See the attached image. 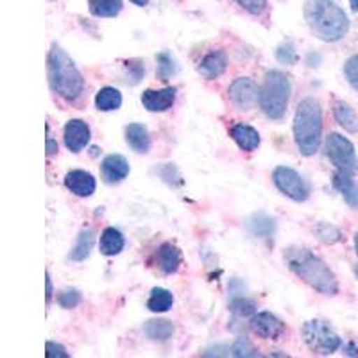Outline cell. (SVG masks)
I'll return each instance as SVG.
<instances>
[{
  "mask_svg": "<svg viewBox=\"0 0 358 358\" xmlns=\"http://www.w3.org/2000/svg\"><path fill=\"white\" fill-rule=\"evenodd\" d=\"M285 262L297 278H301L306 285L317 292L326 294V296H335L338 292L337 278L331 273V268L308 249L297 248V245L287 248Z\"/></svg>",
  "mask_w": 358,
  "mask_h": 358,
  "instance_id": "obj_1",
  "label": "cell"
},
{
  "mask_svg": "<svg viewBox=\"0 0 358 358\" xmlns=\"http://www.w3.org/2000/svg\"><path fill=\"white\" fill-rule=\"evenodd\" d=\"M305 18L315 36L324 41H338L350 31V20L334 0H306Z\"/></svg>",
  "mask_w": 358,
  "mask_h": 358,
  "instance_id": "obj_2",
  "label": "cell"
},
{
  "mask_svg": "<svg viewBox=\"0 0 358 358\" xmlns=\"http://www.w3.org/2000/svg\"><path fill=\"white\" fill-rule=\"evenodd\" d=\"M49 83L54 94L66 102L78 101L85 88L81 72L72 62V57L57 45H54L49 54Z\"/></svg>",
  "mask_w": 358,
  "mask_h": 358,
  "instance_id": "obj_3",
  "label": "cell"
},
{
  "mask_svg": "<svg viewBox=\"0 0 358 358\" xmlns=\"http://www.w3.org/2000/svg\"><path fill=\"white\" fill-rule=\"evenodd\" d=\"M322 113L315 99L299 102L294 115V140L303 156H313L321 145Z\"/></svg>",
  "mask_w": 358,
  "mask_h": 358,
  "instance_id": "obj_4",
  "label": "cell"
},
{
  "mask_svg": "<svg viewBox=\"0 0 358 358\" xmlns=\"http://www.w3.org/2000/svg\"><path fill=\"white\" fill-rule=\"evenodd\" d=\"M290 99V79L280 70H268L260 88V106L273 120L285 117Z\"/></svg>",
  "mask_w": 358,
  "mask_h": 358,
  "instance_id": "obj_5",
  "label": "cell"
},
{
  "mask_svg": "<svg viewBox=\"0 0 358 358\" xmlns=\"http://www.w3.org/2000/svg\"><path fill=\"white\" fill-rule=\"evenodd\" d=\"M306 346L317 355H331L341 348V338L321 321H308L301 328Z\"/></svg>",
  "mask_w": 358,
  "mask_h": 358,
  "instance_id": "obj_6",
  "label": "cell"
},
{
  "mask_svg": "<svg viewBox=\"0 0 358 358\" xmlns=\"http://www.w3.org/2000/svg\"><path fill=\"white\" fill-rule=\"evenodd\" d=\"M326 152L338 172L355 176L358 172V158L353 143L342 134L331 133L326 140Z\"/></svg>",
  "mask_w": 358,
  "mask_h": 358,
  "instance_id": "obj_7",
  "label": "cell"
},
{
  "mask_svg": "<svg viewBox=\"0 0 358 358\" xmlns=\"http://www.w3.org/2000/svg\"><path fill=\"white\" fill-rule=\"evenodd\" d=\"M273 181L281 194H285L296 203H303L308 199L310 187L301 176L290 167H278L273 174Z\"/></svg>",
  "mask_w": 358,
  "mask_h": 358,
  "instance_id": "obj_8",
  "label": "cell"
},
{
  "mask_svg": "<svg viewBox=\"0 0 358 358\" xmlns=\"http://www.w3.org/2000/svg\"><path fill=\"white\" fill-rule=\"evenodd\" d=\"M229 99L238 110H251L260 101V90L251 79L238 78L229 86Z\"/></svg>",
  "mask_w": 358,
  "mask_h": 358,
  "instance_id": "obj_9",
  "label": "cell"
},
{
  "mask_svg": "<svg viewBox=\"0 0 358 358\" xmlns=\"http://www.w3.org/2000/svg\"><path fill=\"white\" fill-rule=\"evenodd\" d=\"M249 324H251V330L262 338H280L285 334V322L271 312L255 313Z\"/></svg>",
  "mask_w": 358,
  "mask_h": 358,
  "instance_id": "obj_10",
  "label": "cell"
},
{
  "mask_svg": "<svg viewBox=\"0 0 358 358\" xmlns=\"http://www.w3.org/2000/svg\"><path fill=\"white\" fill-rule=\"evenodd\" d=\"M176 102V88L163 90H145L142 95V104L147 111L152 113H162L174 106Z\"/></svg>",
  "mask_w": 358,
  "mask_h": 358,
  "instance_id": "obj_11",
  "label": "cell"
},
{
  "mask_svg": "<svg viewBox=\"0 0 358 358\" xmlns=\"http://www.w3.org/2000/svg\"><path fill=\"white\" fill-rule=\"evenodd\" d=\"M101 172L106 183H120V181L126 179L127 174H129V163H127V159L124 158V156L110 155L102 159Z\"/></svg>",
  "mask_w": 358,
  "mask_h": 358,
  "instance_id": "obj_12",
  "label": "cell"
},
{
  "mask_svg": "<svg viewBox=\"0 0 358 358\" xmlns=\"http://www.w3.org/2000/svg\"><path fill=\"white\" fill-rule=\"evenodd\" d=\"M90 142V127L88 124L73 118L65 126V145L72 152H79L85 149Z\"/></svg>",
  "mask_w": 358,
  "mask_h": 358,
  "instance_id": "obj_13",
  "label": "cell"
},
{
  "mask_svg": "<svg viewBox=\"0 0 358 358\" xmlns=\"http://www.w3.org/2000/svg\"><path fill=\"white\" fill-rule=\"evenodd\" d=\"M65 187L79 197H90L95 192V178L86 171H70L65 176Z\"/></svg>",
  "mask_w": 358,
  "mask_h": 358,
  "instance_id": "obj_14",
  "label": "cell"
},
{
  "mask_svg": "<svg viewBox=\"0 0 358 358\" xmlns=\"http://www.w3.org/2000/svg\"><path fill=\"white\" fill-rule=\"evenodd\" d=\"M156 264L165 274L178 273L179 265H181V251L171 242L162 244L156 252Z\"/></svg>",
  "mask_w": 358,
  "mask_h": 358,
  "instance_id": "obj_15",
  "label": "cell"
},
{
  "mask_svg": "<svg viewBox=\"0 0 358 358\" xmlns=\"http://www.w3.org/2000/svg\"><path fill=\"white\" fill-rule=\"evenodd\" d=\"M228 66V59L220 50H213V52L206 54L199 63V73L206 79H217L222 76L224 70Z\"/></svg>",
  "mask_w": 358,
  "mask_h": 358,
  "instance_id": "obj_16",
  "label": "cell"
},
{
  "mask_svg": "<svg viewBox=\"0 0 358 358\" xmlns=\"http://www.w3.org/2000/svg\"><path fill=\"white\" fill-rule=\"evenodd\" d=\"M126 142L136 152H149L151 149V136L143 124H129L126 127Z\"/></svg>",
  "mask_w": 358,
  "mask_h": 358,
  "instance_id": "obj_17",
  "label": "cell"
},
{
  "mask_svg": "<svg viewBox=\"0 0 358 358\" xmlns=\"http://www.w3.org/2000/svg\"><path fill=\"white\" fill-rule=\"evenodd\" d=\"M231 136L236 142V145L244 149V151H255L260 145V134L257 129L245 124H236L231 127Z\"/></svg>",
  "mask_w": 358,
  "mask_h": 358,
  "instance_id": "obj_18",
  "label": "cell"
},
{
  "mask_svg": "<svg viewBox=\"0 0 358 358\" xmlns=\"http://www.w3.org/2000/svg\"><path fill=\"white\" fill-rule=\"evenodd\" d=\"M126 241L124 235L115 228H106L101 235V252L106 257H115L118 252H122Z\"/></svg>",
  "mask_w": 358,
  "mask_h": 358,
  "instance_id": "obj_19",
  "label": "cell"
},
{
  "mask_svg": "<svg viewBox=\"0 0 358 358\" xmlns=\"http://www.w3.org/2000/svg\"><path fill=\"white\" fill-rule=\"evenodd\" d=\"M334 185L338 192L342 194V197L346 199V203L350 206L358 208V185L351 179L350 174H344V172H337L334 178Z\"/></svg>",
  "mask_w": 358,
  "mask_h": 358,
  "instance_id": "obj_20",
  "label": "cell"
},
{
  "mask_svg": "<svg viewBox=\"0 0 358 358\" xmlns=\"http://www.w3.org/2000/svg\"><path fill=\"white\" fill-rule=\"evenodd\" d=\"M334 113L337 122L350 133H358V115L355 113L353 108L344 101L334 102Z\"/></svg>",
  "mask_w": 358,
  "mask_h": 358,
  "instance_id": "obj_21",
  "label": "cell"
},
{
  "mask_svg": "<svg viewBox=\"0 0 358 358\" xmlns=\"http://www.w3.org/2000/svg\"><path fill=\"white\" fill-rule=\"evenodd\" d=\"M143 331L151 341L165 342L174 335V324L171 321H165V319H152V321L147 322Z\"/></svg>",
  "mask_w": 358,
  "mask_h": 358,
  "instance_id": "obj_22",
  "label": "cell"
},
{
  "mask_svg": "<svg viewBox=\"0 0 358 358\" xmlns=\"http://www.w3.org/2000/svg\"><path fill=\"white\" fill-rule=\"evenodd\" d=\"M90 13L99 18H113L122 11V0H90Z\"/></svg>",
  "mask_w": 358,
  "mask_h": 358,
  "instance_id": "obj_23",
  "label": "cell"
},
{
  "mask_svg": "<svg viewBox=\"0 0 358 358\" xmlns=\"http://www.w3.org/2000/svg\"><path fill=\"white\" fill-rule=\"evenodd\" d=\"M95 106L101 111H113L122 106V94L117 88H102L99 90L97 97H95Z\"/></svg>",
  "mask_w": 358,
  "mask_h": 358,
  "instance_id": "obj_24",
  "label": "cell"
},
{
  "mask_svg": "<svg viewBox=\"0 0 358 358\" xmlns=\"http://www.w3.org/2000/svg\"><path fill=\"white\" fill-rule=\"evenodd\" d=\"M94 248V231L90 228L83 229L78 236V242L73 245L72 252H70V260L73 262H83L88 258L90 251Z\"/></svg>",
  "mask_w": 358,
  "mask_h": 358,
  "instance_id": "obj_25",
  "label": "cell"
},
{
  "mask_svg": "<svg viewBox=\"0 0 358 358\" xmlns=\"http://www.w3.org/2000/svg\"><path fill=\"white\" fill-rule=\"evenodd\" d=\"M172 303H174V296H172L169 290L155 289L151 292L149 301H147V308L151 310V312L163 313V312H169V310L172 308Z\"/></svg>",
  "mask_w": 358,
  "mask_h": 358,
  "instance_id": "obj_26",
  "label": "cell"
},
{
  "mask_svg": "<svg viewBox=\"0 0 358 358\" xmlns=\"http://www.w3.org/2000/svg\"><path fill=\"white\" fill-rule=\"evenodd\" d=\"M249 229H251L252 235L268 238V236H273L274 231H276V224H274V220L271 217L264 215V213H258L249 222Z\"/></svg>",
  "mask_w": 358,
  "mask_h": 358,
  "instance_id": "obj_27",
  "label": "cell"
},
{
  "mask_svg": "<svg viewBox=\"0 0 358 358\" xmlns=\"http://www.w3.org/2000/svg\"><path fill=\"white\" fill-rule=\"evenodd\" d=\"M313 231H315L319 241H322L324 244H335V242L341 241V231L334 228V226H330V224H317V228L313 229Z\"/></svg>",
  "mask_w": 358,
  "mask_h": 358,
  "instance_id": "obj_28",
  "label": "cell"
},
{
  "mask_svg": "<svg viewBox=\"0 0 358 358\" xmlns=\"http://www.w3.org/2000/svg\"><path fill=\"white\" fill-rule=\"evenodd\" d=\"M231 355L233 357H258V351L248 338L241 337L231 346Z\"/></svg>",
  "mask_w": 358,
  "mask_h": 358,
  "instance_id": "obj_29",
  "label": "cell"
},
{
  "mask_svg": "<svg viewBox=\"0 0 358 358\" xmlns=\"http://www.w3.org/2000/svg\"><path fill=\"white\" fill-rule=\"evenodd\" d=\"M176 72L174 69V62H172V57L169 56L167 52H162L158 56V76L162 81H167L171 78L172 73Z\"/></svg>",
  "mask_w": 358,
  "mask_h": 358,
  "instance_id": "obj_30",
  "label": "cell"
},
{
  "mask_svg": "<svg viewBox=\"0 0 358 358\" xmlns=\"http://www.w3.org/2000/svg\"><path fill=\"white\" fill-rule=\"evenodd\" d=\"M276 57H278V62L285 63V65H296L297 63V52L294 50L292 43L280 45L276 50Z\"/></svg>",
  "mask_w": 358,
  "mask_h": 358,
  "instance_id": "obj_31",
  "label": "cell"
},
{
  "mask_svg": "<svg viewBox=\"0 0 358 358\" xmlns=\"http://www.w3.org/2000/svg\"><path fill=\"white\" fill-rule=\"evenodd\" d=\"M57 303H59L63 308H76V306L81 303V294H79V290H65L63 294H59Z\"/></svg>",
  "mask_w": 358,
  "mask_h": 358,
  "instance_id": "obj_32",
  "label": "cell"
},
{
  "mask_svg": "<svg viewBox=\"0 0 358 358\" xmlns=\"http://www.w3.org/2000/svg\"><path fill=\"white\" fill-rule=\"evenodd\" d=\"M344 73H346L348 81L358 92V56L350 57L344 66Z\"/></svg>",
  "mask_w": 358,
  "mask_h": 358,
  "instance_id": "obj_33",
  "label": "cell"
},
{
  "mask_svg": "<svg viewBox=\"0 0 358 358\" xmlns=\"http://www.w3.org/2000/svg\"><path fill=\"white\" fill-rule=\"evenodd\" d=\"M229 308H231L233 312L241 313V315H249V313L255 312V303L245 299V297H235L231 301V305H229Z\"/></svg>",
  "mask_w": 358,
  "mask_h": 358,
  "instance_id": "obj_34",
  "label": "cell"
},
{
  "mask_svg": "<svg viewBox=\"0 0 358 358\" xmlns=\"http://www.w3.org/2000/svg\"><path fill=\"white\" fill-rule=\"evenodd\" d=\"M236 4H241L242 8L248 9L252 15H262L267 9V2L265 0H235Z\"/></svg>",
  "mask_w": 358,
  "mask_h": 358,
  "instance_id": "obj_35",
  "label": "cell"
},
{
  "mask_svg": "<svg viewBox=\"0 0 358 358\" xmlns=\"http://www.w3.org/2000/svg\"><path fill=\"white\" fill-rule=\"evenodd\" d=\"M45 357L47 358H69V353H66L65 348L57 342H47L45 344Z\"/></svg>",
  "mask_w": 358,
  "mask_h": 358,
  "instance_id": "obj_36",
  "label": "cell"
},
{
  "mask_svg": "<svg viewBox=\"0 0 358 358\" xmlns=\"http://www.w3.org/2000/svg\"><path fill=\"white\" fill-rule=\"evenodd\" d=\"M57 151H59V147H57V142H54L52 138H47V156H54L57 155Z\"/></svg>",
  "mask_w": 358,
  "mask_h": 358,
  "instance_id": "obj_37",
  "label": "cell"
},
{
  "mask_svg": "<svg viewBox=\"0 0 358 358\" xmlns=\"http://www.w3.org/2000/svg\"><path fill=\"white\" fill-rule=\"evenodd\" d=\"M45 287H47L45 297H47V303H50V299H52V281H50L49 274H45Z\"/></svg>",
  "mask_w": 358,
  "mask_h": 358,
  "instance_id": "obj_38",
  "label": "cell"
},
{
  "mask_svg": "<svg viewBox=\"0 0 358 358\" xmlns=\"http://www.w3.org/2000/svg\"><path fill=\"white\" fill-rule=\"evenodd\" d=\"M129 2H133V4H136V6H147V2H149V0H129Z\"/></svg>",
  "mask_w": 358,
  "mask_h": 358,
  "instance_id": "obj_39",
  "label": "cell"
},
{
  "mask_svg": "<svg viewBox=\"0 0 358 358\" xmlns=\"http://www.w3.org/2000/svg\"><path fill=\"white\" fill-rule=\"evenodd\" d=\"M351 2V8L355 9V11H358V0H350Z\"/></svg>",
  "mask_w": 358,
  "mask_h": 358,
  "instance_id": "obj_40",
  "label": "cell"
},
{
  "mask_svg": "<svg viewBox=\"0 0 358 358\" xmlns=\"http://www.w3.org/2000/svg\"><path fill=\"white\" fill-rule=\"evenodd\" d=\"M355 248H357V255H358V233L355 235Z\"/></svg>",
  "mask_w": 358,
  "mask_h": 358,
  "instance_id": "obj_41",
  "label": "cell"
},
{
  "mask_svg": "<svg viewBox=\"0 0 358 358\" xmlns=\"http://www.w3.org/2000/svg\"><path fill=\"white\" fill-rule=\"evenodd\" d=\"M357 274H358V268H357Z\"/></svg>",
  "mask_w": 358,
  "mask_h": 358,
  "instance_id": "obj_42",
  "label": "cell"
}]
</instances>
